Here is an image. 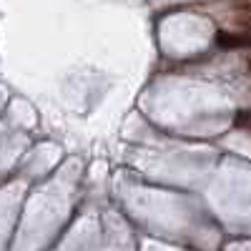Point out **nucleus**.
Masks as SVG:
<instances>
[{
    "mask_svg": "<svg viewBox=\"0 0 251 251\" xmlns=\"http://www.w3.org/2000/svg\"><path fill=\"white\" fill-rule=\"evenodd\" d=\"M249 71H251V58H249Z\"/></svg>",
    "mask_w": 251,
    "mask_h": 251,
    "instance_id": "20e7f679",
    "label": "nucleus"
},
{
    "mask_svg": "<svg viewBox=\"0 0 251 251\" xmlns=\"http://www.w3.org/2000/svg\"><path fill=\"white\" fill-rule=\"evenodd\" d=\"M249 10H251V8H249Z\"/></svg>",
    "mask_w": 251,
    "mask_h": 251,
    "instance_id": "39448f33",
    "label": "nucleus"
},
{
    "mask_svg": "<svg viewBox=\"0 0 251 251\" xmlns=\"http://www.w3.org/2000/svg\"><path fill=\"white\" fill-rule=\"evenodd\" d=\"M234 123L239 126L241 131H249V133H251V113H249V111H239L236 118H234Z\"/></svg>",
    "mask_w": 251,
    "mask_h": 251,
    "instance_id": "f03ea898",
    "label": "nucleus"
},
{
    "mask_svg": "<svg viewBox=\"0 0 251 251\" xmlns=\"http://www.w3.org/2000/svg\"><path fill=\"white\" fill-rule=\"evenodd\" d=\"M216 46L221 50H231V48H241V46H251V38L244 33H231V30H219L216 33Z\"/></svg>",
    "mask_w": 251,
    "mask_h": 251,
    "instance_id": "f257e3e1",
    "label": "nucleus"
},
{
    "mask_svg": "<svg viewBox=\"0 0 251 251\" xmlns=\"http://www.w3.org/2000/svg\"><path fill=\"white\" fill-rule=\"evenodd\" d=\"M239 23H241V28H244L241 33L251 38V18H241V20H239Z\"/></svg>",
    "mask_w": 251,
    "mask_h": 251,
    "instance_id": "7ed1b4c3",
    "label": "nucleus"
}]
</instances>
